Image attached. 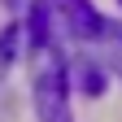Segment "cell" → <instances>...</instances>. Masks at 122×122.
<instances>
[{"label": "cell", "instance_id": "cell-2", "mask_svg": "<svg viewBox=\"0 0 122 122\" xmlns=\"http://www.w3.org/2000/svg\"><path fill=\"white\" fill-rule=\"evenodd\" d=\"M48 9H52V18H61L66 35L79 44H92L105 26V18L92 9V0H48Z\"/></svg>", "mask_w": 122, "mask_h": 122}, {"label": "cell", "instance_id": "cell-1", "mask_svg": "<svg viewBox=\"0 0 122 122\" xmlns=\"http://www.w3.org/2000/svg\"><path fill=\"white\" fill-rule=\"evenodd\" d=\"M30 92L44 122H70V70L52 35V9L48 0H35L30 9Z\"/></svg>", "mask_w": 122, "mask_h": 122}, {"label": "cell", "instance_id": "cell-3", "mask_svg": "<svg viewBox=\"0 0 122 122\" xmlns=\"http://www.w3.org/2000/svg\"><path fill=\"white\" fill-rule=\"evenodd\" d=\"M118 5H122V0H118Z\"/></svg>", "mask_w": 122, "mask_h": 122}]
</instances>
